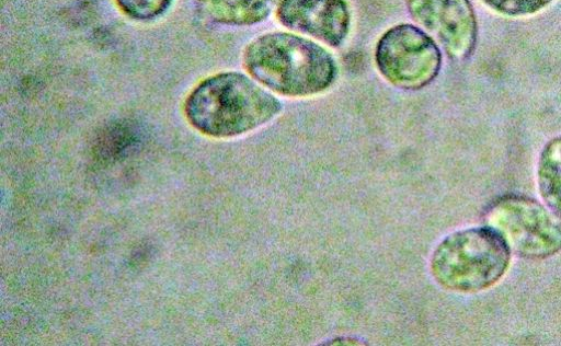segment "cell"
Returning <instances> with one entry per match:
<instances>
[{"instance_id":"3957f363","label":"cell","mask_w":561,"mask_h":346,"mask_svg":"<svg viewBox=\"0 0 561 346\" xmlns=\"http://www.w3.org/2000/svg\"><path fill=\"white\" fill-rule=\"evenodd\" d=\"M511 251L490 227L447 235L435 249L431 272L438 285L456 292H477L496 284L510 265Z\"/></svg>"},{"instance_id":"30bf717a","label":"cell","mask_w":561,"mask_h":346,"mask_svg":"<svg viewBox=\"0 0 561 346\" xmlns=\"http://www.w3.org/2000/svg\"><path fill=\"white\" fill-rule=\"evenodd\" d=\"M115 2L129 18L148 21L164 13L172 0H115Z\"/></svg>"},{"instance_id":"6da1fadb","label":"cell","mask_w":561,"mask_h":346,"mask_svg":"<svg viewBox=\"0 0 561 346\" xmlns=\"http://www.w3.org/2000/svg\"><path fill=\"white\" fill-rule=\"evenodd\" d=\"M245 70L267 89L290 97L318 94L335 80L331 54L305 37L274 32L253 39L244 49Z\"/></svg>"},{"instance_id":"8fae6325","label":"cell","mask_w":561,"mask_h":346,"mask_svg":"<svg viewBox=\"0 0 561 346\" xmlns=\"http://www.w3.org/2000/svg\"><path fill=\"white\" fill-rule=\"evenodd\" d=\"M499 13L516 16L538 12L553 0H483Z\"/></svg>"},{"instance_id":"7a4b0ae2","label":"cell","mask_w":561,"mask_h":346,"mask_svg":"<svg viewBox=\"0 0 561 346\" xmlns=\"http://www.w3.org/2000/svg\"><path fill=\"white\" fill-rule=\"evenodd\" d=\"M280 102L249 77L220 72L198 83L187 96L184 113L199 132L230 138L249 132L274 118Z\"/></svg>"},{"instance_id":"8992f818","label":"cell","mask_w":561,"mask_h":346,"mask_svg":"<svg viewBox=\"0 0 561 346\" xmlns=\"http://www.w3.org/2000/svg\"><path fill=\"white\" fill-rule=\"evenodd\" d=\"M412 19L433 35L453 60L468 58L477 42V21L469 0H407Z\"/></svg>"},{"instance_id":"277c9868","label":"cell","mask_w":561,"mask_h":346,"mask_svg":"<svg viewBox=\"0 0 561 346\" xmlns=\"http://www.w3.org/2000/svg\"><path fill=\"white\" fill-rule=\"evenodd\" d=\"M485 223L520 257L542 260L561 251V219L533 198L500 197L486 209Z\"/></svg>"},{"instance_id":"9c48e42d","label":"cell","mask_w":561,"mask_h":346,"mask_svg":"<svg viewBox=\"0 0 561 346\" xmlns=\"http://www.w3.org/2000/svg\"><path fill=\"white\" fill-rule=\"evenodd\" d=\"M537 183L543 203L561 219V136L543 147L538 160Z\"/></svg>"},{"instance_id":"52a82bcc","label":"cell","mask_w":561,"mask_h":346,"mask_svg":"<svg viewBox=\"0 0 561 346\" xmlns=\"http://www.w3.org/2000/svg\"><path fill=\"white\" fill-rule=\"evenodd\" d=\"M276 15L284 26L332 47L345 41L351 25L345 0H277Z\"/></svg>"},{"instance_id":"5b68a950","label":"cell","mask_w":561,"mask_h":346,"mask_svg":"<svg viewBox=\"0 0 561 346\" xmlns=\"http://www.w3.org/2000/svg\"><path fill=\"white\" fill-rule=\"evenodd\" d=\"M375 60L379 72L403 90L430 84L442 67V53L425 32L411 24H399L379 38Z\"/></svg>"},{"instance_id":"ba28073f","label":"cell","mask_w":561,"mask_h":346,"mask_svg":"<svg viewBox=\"0 0 561 346\" xmlns=\"http://www.w3.org/2000/svg\"><path fill=\"white\" fill-rule=\"evenodd\" d=\"M202 16L210 22L244 26L264 21L276 0H195Z\"/></svg>"}]
</instances>
